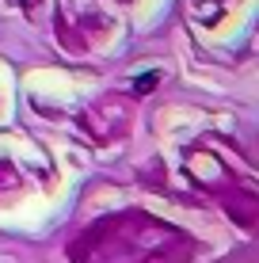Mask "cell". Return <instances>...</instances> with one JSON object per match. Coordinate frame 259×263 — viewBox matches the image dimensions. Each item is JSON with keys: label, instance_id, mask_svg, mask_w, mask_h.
Here are the masks:
<instances>
[{"label": "cell", "instance_id": "obj_1", "mask_svg": "<svg viewBox=\"0 0 259 263\" xmlns=\"http://www.w3.org/2000/svg\"><path fill=\"white\" fill-rule=\"evenodd\" d=\"M156 237H164V225H153L137 214H118L88 225V233L69 248V256L73 263H145L149 240Z\"/></svg>", "mask_w": 259, "mask_h": 263}, {"label": "cell", "instance_id": "obj_2", "mask_svg": "<svg viewBox=\"0 0 259 263\" xmlns=\"http://www.w3.org/2000/svg\"><path fill=\"white\" fill-rule=\"evenodd\" d=\"M156 84H160V72H145V80H137V84H133V92L145 96V92H153Z\"/></svg>", "mask_w": 259, "mask_h": 263}, {"label": "cell", "instance_id": "obj_3", "mask_svg": "<svg viewBox=\"0 0 259 263\" xmlns=\"http://www.w3.org/2000/svg\"><path fill=\"white\" fill-rule=\"evenodd\" d=\"M12 183H19V176H15L8 164H0V187H12Z\"/></svg>", "mask_w": 259, "mask_h": 263}, {"label": "cell", "instance_id": "obj_4", "mask_svg": "<svg viewBox=\"0 0 259 263\" xmlns=\"http://www.w3.org/2000/svg\"><path fill=\"white\" fill-rule=\"evenodd\" d=\"M19 4L27 8V12H31V8H38V0H19Z\"/></svg>", "mask_w": 259, "mask_h": 263}]
</instances>
